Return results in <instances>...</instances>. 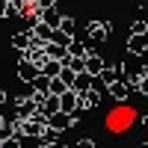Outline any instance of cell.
<instances>
[{
    "label": "cell",
    "mask_w": 148,
    "mask_h": 148,
    "mask_svg": "<svg viewBox=\"0 0 148 148\" xmlns=\"http://www.w3.org/2000/svg\"><path fill=\"white\" fill-rule=\"evenodd\" d=\"M51 121H53V130H65V125L71 121V116H65V113H56V116H51Z\"/></svg>",
    "instance_id": "3957f363"
},
{
    "label": "cell",
    "mask_w": 148,
    "mask_h": 148,
    "mask_svg": "<svg viewBox=\"0 0 148 148\" xmlns=\"http://www.w3.org/2000/svg\"><path fill=\"white\" fill-rule=\"evenodd\" d=\"M12 42H15L18 47H24V45H30V39H27V36H15V39H12Z\"/></svg>",
    "instance_id": "8fae6325"
},
{
    "label": "cell",
    "mask_w": 148,
    "mask_h": 148,
    "mask_svg": "<svg viewBox=\"0 0 148 148\" xmlns=\"http://www.w3.org/2000/svg\"><path fill=\"white\" fill-rule=\"evenodd\" d=\"M142 148H148V145H142Z\"/></svg>",
    "instance_id": "5bb4252c"
},
{
    "label": "cell",
    "mask_w": 148,
    "mask_h": 148,
    "mask_svg": "<svg viewBox=\"0 0 148 148\" xmlns=\"http://www.w3.org/2000/svg\"><path fill=\"white\" fill-rule=\"evenodd\" d=\"M104 30H107V24H95V21L89 24V36H92V39H104V36H107Z\"/></svg>",
    "instance_id": "5b68a950"
},
{
    "label": "cell",
    "mask_w": 148,
    "mask_h": 148,
    "mask_svg": "<svg viewBox=\"0 0 148 148\" xmlns=\"http://www.w3.org/2000/svg\"><path fill=\"white\" fill-rule=\"evenodd\" d=\"M0 148H21V142H18V139H3Z\"/></svg>",
    "instance_id": "9c48e42d"
},
{
    "label": "cell",
    "mask_w": 148,
    "mask_h": 148,
    "mask_svg": "<svg viewBox=\"0 0 148 148\" xmlns=\"http://www.w3.org/2000/svg\"><path fill=\"white\" fill-rule=\"evenodd\" d=\"M145 47H148V36H145V33H136V36L130 39V51L139 53V51H145Z\"/></svg>",
    "instance_id": "7a4b0ae2"
},
{
    "label": "cell",
    "mask_w": 148,
    "mask_h": 148,
    "mask_svg": "<svg viewBox=\"0 0 148 148\" xmlns=\"http://www.w3.org/2000/svg\"><path fill=\"white\" fill-rule=\"evenodd\" d=\"M18 71H21V77L27 80V83H33L36 77H39V68H36L33 62H21V68H18Z\"/></svg>",
    "instance_id": "6da1fadb"
},
{
    "label": "cell",
    "mask_w": 148,
    "mask_h": 148,
    "mask_svg": "<svg viewBox=\"0 0 148 148\" xmlns=\"http://www.w3.org/2000/svg\"><path fill=\"white\" fill-rule=\"evenodd\" d=\"M113 95H119V98H125V95H127V86L116 80V83H113Z\"/></svg>",
    "instance_id": "ba28073f"
},
{
    "label": "cell",
    "mask_w": 148,
    "mask_h": 148,
    "mask_svg": "<svg viewBox=\"0 0 148 148\" xmlns=\"http://www.w3.org/2000/svg\"><path fill=\"white\" fill-rule=\"evenodd\" d=\"M86 65H89V71H92V74H98V71H104V62H101V59H95L92 53L86 56Z\"/></svg>",
    "instance_id": "52a82bcc"
},
{
    "label": "cell",
    "mask_w": 148,
    "mask_h": 148,
    "mask_svg": "<svg viewBox=\"0 0 148 148\" xmlns=\"http://www.w3.org/2000/svg\"><path fill=\"white\" fill-rule=\"evenodd\" d=\"M53 92V98L56 95H65V83L62 80H51V86H47V95H51Z\"/></svg>",
    "instance_id": "8992f818"
},
{
    "label": "cell",
    "mask_w": 148,
    "mask_h": 148,
    "mask_svg": "<svg viewBox=\"0 0 148 148\" xmlns=\"http://www.w3.org/2000/svg\"><path fill=\"white\" fill-rule=\"evenodd\" d=\"M56 71H59V62H47L45 65V74H56Z\"/></svg>",
    "instance_id": "30bf717a"
},
{
    "label": "cell",
    "mask_w": 148,
    "mask_h": 148,
    "mask_svg": "<svg viewBox=\"0 0 148 148\" xmlns=\"http://www.w3.org/2000/svg\"><path fill=\"white\" fill-rule=\"evenodd\" d=\"M71 86H77V89H89V86H92V74H77Z\"/></svg>",
    "instance_id": "277c9868"
},
{
    "label": "cell",
    "mask_w": 148,
    "mask_h": 148,
    "mask_svg": "<svg viewBox=\"0 0 148 148\" xmlns=\"http://www.w3.org/2000/svg\"><path fill=\"white\" fill-rule=\"evenodd\" d=\"M74 148H95V145H92V139H83V142H77Z\"/></svg>",
    "instance_id": "7c38bea8"
},
{
    "label": "cell",
    "mask_w": 148,
    "mask_h": 148,
    "mask_svg": "<svg viewBox=\"0 0 148 148\" xmlns=\"http://www.w3.org/2000/svg\"><path fill=\"white\" fill-rule=\"evenodd\" d=\"M145 125H148V119H145Z\"/></svg>",
    "instance_id": "4fadbf2b"
}]
</instances>
